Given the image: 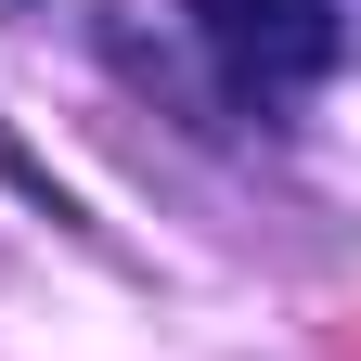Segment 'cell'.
<instances>
[{"label":"cell","mask_w":361,"mask_h":361,"mask_svg":"<svg viewBox=\"0 0 361 361\" xmlns=\"http://www.w3.org/2000/svg\"><path fill=\"white\" fill-rule=\"evenodd\" d=\"M180 26H194V52L233 78L245 104L336 78V52H348V13H336V0H180Z\"/></svg>","instance_id":"cell-1"},{"label":"cell","mask_w":361,"mask_h":361,"mask_svg":"<svg viewBox=\"0 0 361 361\" xmlns=\"http://www.w3.org/2000/svg\"><path fill=\"white\" fill-rule=\"evenodd\" d=\"M0 13H52V0H0Z\"/></svg>","instance_id":"cell-3"},{"label":"cell","mask_w":361,"mask_h":361,"mask_svg":"<svg viewBox=\"0 0 361 361\" xmlns=\"http://www.w3.org/2000/svg\"><path fill=\"white\" fill-rule=\"evenodd\" d=\"M0 194H26V219H52V233H90V207H78L65 180H52V168L13 142V129H0Z\"/></svg>","instance_id":"cell-2"}]
</instances>
